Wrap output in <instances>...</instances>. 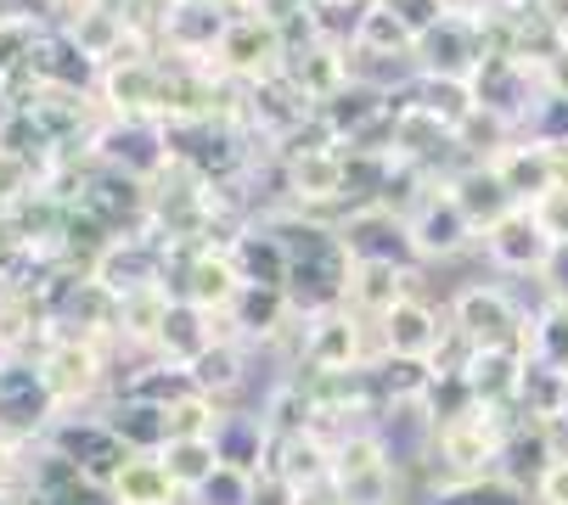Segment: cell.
Returning <instances> with one entry per match:
<instances>
[{"instance_id":"obj_1","label":"cell","mask_w":568,"mask_h":505,"mask_svg":"<svg viewBox=\"0 0 568 505\" xmlns=\"http://www.w3.org/2000/svg\"><path fill=\"white\" fill-rule=\"evenodd\" d=\"M113 354L97 337H79V331H51L45 343L34 349V371H40V388L51 393L57 415H79V410H102L113 393H119V371H113Z\"/></svg>"},{"instance_id":"obj_2","label":"cell","mask_w":568,"mask_h":505,"mask_svg":"<svg viewBox=\"0 0 568 505\" xmlns=\"http://www.w3.org/2000/svg\"><path fill=\"white\" fill-rule=\"evenodd\" d=\"M507 421L513 410H484L473 404L467 415H450L428 439V477L434 483H473V477H496L501 444H507Z\"/></svg>"},{"instance_id":"obj_3","label":"cell","mask_w":568,"mask_h":505,"mask_svg":"<svg viewBox=\"0 0 568 505\" xmlns=\"http://www.w3.org/2000/svg\"><path fill=\"white\" fill-rule=\"evenodd\" d=\"M293 371L310 377H349V371H372L377 365V331L349 315V309H327V315H310L298 320V337L287 349Z\"/></svg>"},{"instance_id":"obj_4","label":"cell","mask_w":568,"mask_h":505,"mask_svg":"<svg viewBox=\"0 0 568 505\" xmlns=\"http://www.w3.org/2000/svg\"><path fill=\"white\" fill-rule=\"evenodd\" d=\"M450 326L467 349H524L529 354V309L518 303V292L507 281H462L450 298Z\"/></svg>"},{"instance_id":"obj_5","label":"cell","mask_w":568,"mask_h":505,"mask_svg":"<svg viewBox=\"0 0 568 505\" xmlns=\"http://www.w3.org/2000/svg\"><path fill=\"white\" fill-rule=\"evenodd\" d=\"M287 51H293L287 29H276V23H265V18H254V12H242V18H231V23H225V34H220V45H214L209 68H214V73H225L231 84H248V91H254V84L282 79Z\"/></svg>"},{"instance_id":"obj_6","label":"cell","mask_w":568,"mask_h":505,"mask_svg":"<svg viewBox=\"0 0 568 505\" xmlns=\"http://www.w3.org/2000/svg\"><path fill=\"white\" fill-rule=\"evenodd\" d=\"M405 236H412V259L428 265H456L467 252H478V225L467 219V208L456 203V192L439 181L412 214H405Z\"/></svg>"},{"instance_id":"obj_7","label":"cell","mask_w":568,"mask_h":505,"mask_svg":"<svg viewBox=\"0 0 568 505\" xmlns=\"http://www.w3.org/2000/svg\"><path fill=\"white\" fill-rule=\"evenodd\" d=\"M372 331H377V354H388V360H417V365H434V360L456 343L450 309L434 303L428 292H412L405 303H394Z\"/></svg>"},{"instance_id":"obj_8","label":"cell","mask_w":568,"mask_h":505,"mask_svg":"<svg viewBox=\"0 0 568 505\" xmlns=\"http://www.w3.org/2000/svg\"><path fill=\"white\" fill-rule=\"evenodd\" d=\"M276 168H282L287 208H298V214L349 208V152H344V146L293 152V157H276Z\"/></svg>"},{"instance_id":"obj_9","label":"cell","mask_w":568,"mask_h":505,"mask_svg":"<svg viewBox=\"0 0 568 505\" xmlns=\"http://www.w3.org/2000/svg\"><path fill=\"white\" fill-rule=\"evenodd\" d=\"M478 259L490 265V276H513V281H546L551 259H557V247L546 241V230L535 225L529 208H513L501 214L490 230L478 236Z\"/></svg>"},{"instance_id":"obj_10","label":"cell","mask_w":568,"mask_h":505,"mask_svg":"<svg viewBox=\"0 0 568 505\" xmlns=\"http://www.w3.org/2000/svg\"><path fill=\"white\" fill-rule=\"evenodd\" d=\"M45 450H57L62 461H73L85 472V483L108 488L113 472L130 461V450L113 439V427L102 421V410H79V415H57V427L45 433Z\"/></svg>"},{"instance_id":"obj_11","label":"cell","mask_w":568,"mask_h":505,"mask_svg":"<svg viewBox=\"0 0 568 505\" xmlns=\"http://www.w3.org/2000/svg\"><path fill=\"white\" fill-rule=\"evenodd\" d=\"M412 292H423V265H394V259H349L344 309H349V315H361L366 326H377L394 303H405Z\"/></svg>"},{"instance_id":"obj_12","label":"cell","mask_w":568,"mask_h":505,"mask_svg":"<svg viewBox=\"0 0 568 505\" xmlns=\"http://www.w3.org/2000/svg\"><path fill=\"white\" fill-rule=\"evenodd\" d=\"M248 343L242 337H214V343L186 365L192 371V388H203V393H214V399H225V404H242V393H248V382H254V371H248Z\"/></svg>"},{"instance_id":"obj_13","label":"cell","mask_w":568,"mask_h":505,"mask_svg":"<svg viewBox=\"0 0 568 505\" xmlns=\"http://www.w3.org/2000/svg\"><path fill=\"white\" fill-rule=\"evenodd\" d=\"M102 499H108V505H192L186 488L170 477L164 455H130V461L113 472V483L102 488Z\"/></svg>"},{"instance_id":"obj_14","label":"cell","mask_w":568,"mask_h":505,"mask_svg":"<svg viewBox=\"0 0 568 505\" xmlns=\"http://www.w3.org/2000/svg\"><path fill=\"white\" fill-rule=\"evenodd\" d=\"M102 421L113 427V439L130 450V455H158L170 444V415L164 404H152V399H135V393H113L102 404Z\"/></svg>"},{"instance_id":"obj_15","label":"cell","mask_w":568,"mask_h":505,"mask_svg":"<svg viewBox=\"0 0 568 505\" xmlns=\"http://www.w3.org/2000/svg\"><path fill=\"white\" fill-rule=\"evenodd\" d=\"M490 168H496V181L513 192V203H535L540 192H551V146L535 141V135H513L490 157Z\"/></svg>"},{"instance_id":"obj_16","label":"cell","mask_w":568,"mask_h":505,"mask_svg":"<svg viewBox=\"0 0 568 505\" xmlns=\"http://www.w3.org/2000/svg\"><path fill=\"white\" fill-rule=\"evenodd\" d=\"M450 192H456V203L467 208V219L478 225V236L490 230L501 214H513V208H524V203H513V192L496 181V168L490 163H467V168H456V175L445 181Z\"/></svg>"},{"instance_id":"obj_17","label":"cell","mask_w":568,"mask_h":505,"mask_svg":"<svg viewBox=\"0 0 568 505\" xmlns=\"http://www.w3.org/2000/svg\"><path fill=\"white\" fill-rule=\"evenodd\" d=\"M231 410H236V404H225V399H214V393H203V388H186L181 399L164 404L170 439H220V427H225Z\"/></svg>"},{"instance_id":"obj_18","label":"cell","mask_w":568,"mask_h":505,"mask_svg":"<svg viewBox=\"0 0 568 505\" xmlns=\"http://www.w3.org/2000/svg\"><path fill=\"white\" fill-rule=\"evenodd\" d=\"M529 360L568 371V298H551L540 309H529Z\"/></svg>"},{"instance_id":"obj_19","label":"cell","mask_w":568,"mask_h":505,"mask_svg":"<svg viewBox=\"0 0 568 505\" xmlns=\"http://www.w3.org/2000/svg\"><path fill=\"white\" fill-rule=\"evenodd\" d=\"M158 455H164L170 477H175V483L186 488V499H192V494H197V488H203V483H209V477H214L220 466H225V461H220V444H214V439H170V444L158 450Z\"/></svg>"},{"instance_id":"obj_20","label":"cell","mask_w":568,"mask_h":505,"mask_svg":"<svg viewBox=\"0 0 568 505\" xmlns=\"http://www.w3.org/2000/svg\"><path fill=\"white\" fill-rule=\"evenodd\" d=\"M254 477L260 472H242V466H220L197 494H192V505H254Z\"/></svg>"},{"instance_id":"obj_21","label":"cell","mask_w":568,"mask_h":505,"mask_svg":"<svg viewBox=\"0 0 568 505\" xmlns=\"http://www.w3.org/2000/svg\"><path fill=\"white\" fill-rule=\"evenodd\" d=\"M524 208L535 214V225L546 230V241H551V247H568V192H557V186H551V192H540V197H535V203H524Z\"/></svg>"},{"instance_id":"obj_22","label":"cell","mask_w":568,"mask_h":505,"mask_svg":"<svg viewBox=\"0 0 568 505\" xmlns=\"http://www.w3.org/2000/svg\"><path fill=\"white\" fill-rule=\"evenodd\" d=\"M535 505H568V461H551V472L535 483Z\"/></svg>"},{"instance_id":"obj_23","label":"cell","mask_w":568,"mask_h":505,"mask_svg":"<svg viewBox=\"0 0 568 505\" xmlns=\"http://www.w3.org/2000/svg\"><path fill=\"white\" fill-rule=\"evenodd\" d=\"M310 7H366V0H310Z\"/></svg>"}]
</instances>
